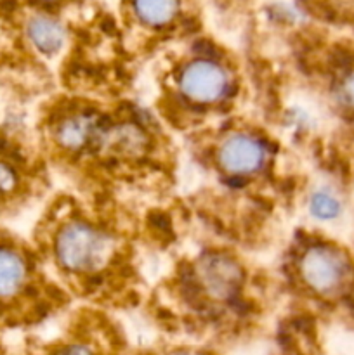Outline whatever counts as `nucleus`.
Returning a JSON list of instances; mask_svg holds the SVG:
<instances>
[{
	"label": "nucleus",
	"instance_id": "obj_1",
	"mask_svg": "<svg viewBox=\"0 0 354 355\" xmlns=\"http://www.w3.org/2000/svg\"><path fill=\"white\" fill-rule=\"evenodd\" d=\"M49 252L56 270L71 286L94 291L121 267V239L104 222L69 207L54 218Z\"/></svg>",
	"mask_w": 354,
	"mask_h": 355
},
{
	"label": "nucleus",
	"instance_id": "obj_2",
	"mask_svg": "<svg viewBox=\"0 0 354 355\" xmlns=\"http://www.w3.org/2000/svg\"><path fill=\"white\" fill-rule=\"evenodd\" d=\"M236 90V69L217 51H191L172 73L176 103L198 114L217 113L229 106Z\"/></svg>",
	"mask_w": 354,
	"mask_h": 355
},
{
	"label": "nucleus",
	"instance_id": "obj_3",
	"mask_svg": "<svg viewBox=\"0 0 354 355\" xmlns=\"http://www.w3.org/2000/svg\"><path fill=\"white\" fill-rule=\"evenodd\" d=\"M246 276L242 263L224 253H205L189 263L183 274L191 307L200 314L224 315L239 307Z\"/></svg>",
	"mask_w": 354,
	"mask_h": 355
},
{
	"label": "nucleus",
	"instance_id": "obj_4",
	"mask_svg": "<svg viewBox=\"0 0 354 355\" xmlns=\"http://www.w3.org/2000/svg\"><path fill=\"white\" fill-rule=\"evenodd\" d=\"M292 274L305 291L321 298L344 295L351 286L353 267L339 248L326 243L302 245L292 259Z\"/></svg>",
	"mask_w": 354,
	"mask_h": 355
},
{
	"label": "nucleus",
	"instance_id": "obj_5",
	"mask_svg": "<svg viewBox=\"0 0 354 355\" xmlns=\"http://www.w3.org/2000/svg\"><path fill=\"white\" fill-rule=\"evenodd\" d=\"M273 158V149L266 137L255 132L233 130L219 134L212 159L215 170L229 186H245L264 173Z\"/></svg>",
	"mask_w": 354,
	"mask_h": 355
},
{
	"label": "nucleus",
	"instance_id": "obj_6",
	"mask_svg": "<svg viewBox=\"0 0 354 355\" xmlns=\"http://www.w3.org/2000/svg\"><path fill=\"white\" fill-rule=\"evenodd\" d=\"M101 113L90 106H69L52 120V144L61 155L78 159L94 141Z\"/></svg>",
	"mask_w": 354,
	"mask_h": 355
},
{
	"label": "nucleus",
	"instance_id": "obj_7",
	"mask_svg": "<svg viewBox=\"0 0 354 355\" xmlns=\"http://www.w3.org/2000/svg\"><path fill=\"white\" fill-rule=\"evenodd\" d=\"M33 263L14 245L0 243V300H14L33 286Z\"/></svg>",
	"mask_w": 354,
	"mask_h": 355
},
{
	"label": "nucleus",
	"instance_id": "obj_8",
	"mask_svg": "<svg viewBox=\"0 0 354 355\" xmlns=\"http://www.w3.org/2000/svg\"><path fill=\"white\" fill-rule=\"evenodd\" d=\"M135 23L151 31H163L177 23L183 10L180 0H130Z\"/></svg>",
	"mask_w": 354,
	"mask_h": 355
},
{
	"label": "nucleus",
	"instance_id": "obj_9",
	"mask_svg": "<svg viewBox=\"0 0 354 355\" xmlns=\"http://www.w3.org/2000/svg\"><path fill=\"white\" fill-rule=\"evenodd\" d=\"M28 37L37 51L45 55H54L65 45V30L54 17L37 14L28 23Z\"/></svg>",
	"mask_w": 354,
	"mask_h": 355
},
{
	"label": "nucleus",
	"instance_id": "obj_10",
	"mask_svg": "<svg viewBox=\"0 0 354 355\" xmlns=\"http://www.w3.org/2000/svg\"><path fill=\"white\" fill-rule=\"evenodd\" d=\"M340 211L339 201L326 193H318L311 200V214L321 220H330L335 218Z\"/></svg>",
	"mask_w": 354,
	"mask_h": 355
},
{
	"label": "nucleus",
	"instance_id": "obj_11",
	"mask_svg": "<svg viewBox=\"0 0 354 355\" xmlns=\"http://www.w3.org/2000/svg\"><path fill=\"white\" fill-rule=\"evenodd\" d=\"M17 177L16 172L7 163L0 162V193H7L16 187Z\"/></svg>",
	"mask_w": 354,
	"mask_h": 355
}]
</instances>
